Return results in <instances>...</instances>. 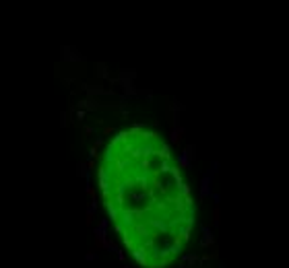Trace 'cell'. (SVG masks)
Listing matches in <instances>:
<instances>
[{
    "mask_svg": "<svg viewBox=\"0 0 289 268\" xmlns=\"http://www.w3.org/2000/svg\"><path fill=\"white\" fill-rule=\"evenodd\" d=\"M99 184L136 262L147 268L174 262L190 237L194 204L170 147L144 128L120 132L103 153Z\"/></svg>",
    "mask_w": 289,
    "mask_h": 268,
    "instance_id": "1",
    "label": "cell"
}]
</instances>
